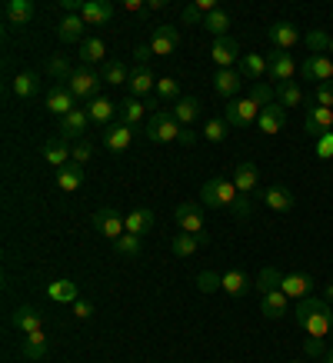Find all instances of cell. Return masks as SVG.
I'll return each instance as SVG.
<instances>
[{"instance_id": "obj_50", "label": "cell", "mask_w": 333, "mask_h": 363, "mask_svg": "<svg viewBox=\"0 0 333 363\" xmlns=\"http://www.w3.org/2000/svg\"><path fill=\"white\" fill-rule=\"evenodd\" d=\"M157 97H160V100H174V104H177V100H180V84L174 77H160V80H157Z\"/></svg>"}, {"instance_id": "obj_15", "label": "cell", "mask_w": 333, "mask_h": 363, "mask_svg": "<svg viewBox=\"0 0 333 363\" xmlns=\"http://www.w3.org/2000/svg\"><path fill=\"white\" fill-rule=\"evenodd\" d=\"M127 87H130V97H147V94H154L157 90V80H154V70L147 64H140V67H133L130 70V80H127Z\"/></svg>"}, {"instance_id": "obj_17", "label": "cell", "mask_w": 333, "mask_h": 363, "mask_svg": "<svg viewBox=\"0 0 333 363\" xmlns=\"http://www.w3.org/2000/svg\"><path fill=\"white\" fill-rule=\"evenodd\" d=\"M130 140H133V130L127 123H113V127L103 130V147H107L111 154H123V150L130 147Z\"/></svg>"}, {"instance_id": "obj_49", "label": "cell", "mask_w": 333, "mask_h": 363, "mask_svg": "<svg viewBox=\"0 0 333 363\" xmlns=\"http://www.w3.org/2000/svg\"><path fill=\"white\" fill-rule=\"evenodd\" d=\"M223 284V274H213V270H203V274L197 277V290L200 294H217Z\"/></svg>"}, {"instance_id": "obj_5", "label": "cell", "mask_w": 333, "mask_h": 363, "mask_svg": "<svg viewBox=\"0 0 333 363\" xmlns=\"http://www.w3.org/2000/svg\"><path fill=\"white\" fill-rule=\"evenodd\" d=\"M303 133H307V137H313V140H320V137L333 133V111H330V107H320V104L307 100V121H303Z\"/></svg>"}, {"instance_id": "obj_38", "label": "cell", "mask_w": 333, "mask_h": 363, "mask_svg": "<svg viewBox=\"0 0 333 363\" xmlns=\"http://www.w3.org/2000/svg\"><path fill=\"white\" fill-rule=\"evenodd\" d=\"M230 23H233V17L227 11H213L210 17H203V27H207V33H213V40H217V37H227V33H230Z\"/></svg>"}, {"instance_id": "obj_40", "label": "cell", "mask_w": 333, "mask_h": 363, "mask_svg": "<svg viewBox=\"0 0 333 363\" xmlns=\"http://www.w3.org/2000/svg\"><path fill=\"white\" fill-rule=\"evenodd\" d=\"M4 13H7V21L11 23H30L33 21V4L30 0H11L7 7H4Z\"/></svg>"}, {"instance_id": "obj_2", "label": "cell", "mask_w": 333, "mask_h": 363, "mask_svg": "<svg viewBox=\"0 0 333 363\" xmlns=\"http://www.w3.org/2000/svg\"><path fill=\"white\" fill-rule=\"evenodd\" d=\"M184 130H187V127L170 111H154V117L144 123L147 140H154V143H180L184 140Z\"/></svg>"}, {"instance_id": "obj_19", "label": "cell", "mask_w": 333, "mask_h": 363, "mask_svg": "<svg viewBox=\"0 0 333 363\" xmlns=\"http://www.w3.org/2000/svg\"><path fill=\"white\" fill-rule=\"evenodd\" d=\"M123 223H127V233H133V237H147V233L154 230V210L137 207L123 217Z\"/></svg>"}, {"instance_id": "obj_34", "label": "cell", "mask_w": 333, "mask_h": 363, "mask_svg": "<svg viewBox=\"0 0 333 363\" xmlns=\"http://www.w3.org/2000/svg\"><path fill=\"white\" fill-rule=\"evenodd\" d=\"M273 97H277V104L283 107V111H290V107H300V104H307L303 90H300L297 84H293V80H287V84L273 87Z\"/></svg>"}, {"instance_id": "obj_28", "label": "cell", "mask_w": 333, "mask_h": 363, "mask_svg": "<svg viewBox=\"0 0 333 363\" xmlns=\"http://www.w3.org/2000/svg\"><path fill=\"white\" fill-rule=\"evenodd\" d=\"M213 87H217V94H220V97L237 100V94H240V70H217Z\"/></svg>"}, {"instance_id": "obj_35", "label": "cell", "mask_w": 333, "mask_h": 363, "mask_svg": "<svg viewBox=\"0 0 333 363\" xmlns=\"http://www.w3.org/2000/svg\"><path fill=\"white\" fill-rule=\"evenodd\" d=\"M250 286H254V284H250V277H247L244 270H230V274H223L220 290H223V294H230V297H244Z\"/></svg>"}, {"instance_id": "obj_56", "label": "cell", "mask_w": 333, "mask_h": 363, "mask_svg": "<svg viewBox=\"0 0 333 363\" xmlns=\"http://www.w3.org/2000/svg\"><path fill=\"white\" fill-rule=\"evenodd\" d=\"M70 307H74V317H77V320H90V317H94V303H90V300H77V303H70Z\"/></svg>"}, {"instance_id": "obj_36", "label": "cell", "mask_w": 333, "mask_h": 363, "mask_svg": "<svg viewBox=\"0 0 333 363\" xmlns=\"http://www.w3.org/2000/svg\"><path fill=\"white\" fill-rule=\"evenodd\" d=\"M103 57H107V44H103V40H100V37H90V40H84V44H80V60H84V67L87 64H107V60H103Z\"/></svg>"}, {"instance_id": "obj_18", "label": "cell", "mask_w": 333, "mask_h": 363, "mask_svg": "<svg viewBox=\"0 0 333 363\" xmlns=\"http://www.w3.org/2000/svg\"><path fill=\"white\" fill-rule=\"evenodd\" d=\"M11 323L17 327L21 333H37V330H44V317H40V310H33V307H17L11 313Z\"/></svg>"}, {"instance_id": "obj_27", "label": "cell", "mask_w": 333, "mask_h": 363, "mask_svg": "<svg viewBox=\"0 0 333 363\" xmlns=\"http://www.w3.org/2000/svg\"><path fill=\"white\" fill-rule=\"evenodd\" d=\"M44 160L50 167H57V170H60V167H67L70 164V143L64 140V137H57V140H47L44 143Z\"/></svg>"}, {"instance_id": "obj_10", "label": "cell", "mask_w": 333, "mask_h": 363, "mask_svg": "<svg viewBox=\"0 0 333 363\" xmlns=\"http://www.w3.org/2000/svg\"><path fill=\"white\" fill-rule=\"evenodd\" d=\"M210 57H213V64L220 67V70H233V64H237V60H244V54H240V44L233 40L230 33L213 40V44H210Z\"/></svg>"}, {"instance_id": "obj_30", "label": "cell", "mask_w": 333, "mask_h": 363, "mask_svg": "<svg viewBox=\"0 0 333 363\" xmlns=\"http://www.w3.org/2000/svg\"><path fill=\"white\" fill-rule=\"evenodd\" d=\"M21 357L23 360H44L47 357V333L37 330V333H27L21 343Z\"/></svg>"}, {"instance_id": "obj_7", "label": "cell", "mask_w": 333, "mask_h": 363, "mask_svg": "<svg viewBox=\"0 0 333 363\" xmlns=\"http://www.w3.org/2000/svg\"><path fill=\"white\" fill-rule=\"evenodd\" d=\"M223 121L230 127H250V123L260 121V107H256L250 97H237L227 100V111H223Z\"/></svg>"}, {"instance_id": "obj_4", "label": "cell", "mask_w": 333, "mask_h": 363, "mask_svg": "<svg viewBox=\"0 0 333 363\" xmlns=\"http://www.w3.org/2000/svg\"><path fill=\"white\" fill-rule=\"evenodd\" d=\"M174 217H177L180 233H190V237H197L200 247H203V243H210V233H207V220H203V210H200L197 203H180Z\"/></svg>"}, {"instance_id": "obj_64", "label": "cell", "mask_w": 333, "mask_h": 363, "mask_svg": "<svg viewBox=\"0 0 333 363\" xmlns=\"http://www.w3.org/2000/svg\"><path fill=\"white\" fill-rule=\"evenodd\" d=\"M290 363H300V360H290Z\"/></svg>"}, {"instance_id": "obj_46", "label": "cell", "mask_w": 333, "mask_h": 363, "mask_svg": "<svg viewBox=\"0 0 333 363\" xmlns=\"http://www.w3.org/2000/svg\"><path fill=\"white\" fill-rule=\"evenodd\" d=\"M227 127H230V123L223 121V117H217V121H207V123H203V140L223 143V140H227Z\"/></svg>"}, {"instance_id": "obj_52", "label": "cell", "mask_w": 333, "mask_h": 363, "mask_svg": "<svg viewBox=\"0 0 333 363\" xmlns=\"http://www.w3.org/2000/svg\"><path fill=\"white\" fill-rule=\"evenodd\" d=\"M90 157H94V143H87V140H77L74 143V147H70V160H74V164H87Z\"/></svg>"}, {"instance_id": "obj_14", "label": "cell", "mask_w": 333, "mask_h": 363, "mask_svg": "<svg viewBox=\"0 0 333 363\" xmlns=\"http://www.w3.org/2000/svg\"><path fill=\"white\" fill-rule=\"evenodd\" d=\"M233 187H237V194H244V197H254L256 187H260V170H256V164H250V160H244V164L233 170Z\"/></svg>"}, {"instance_id": "obj_13", "label": "cell", "mask_w": 333, "mask_h": 363, "mask_svg": "<svg viewBox=\"0 0 333 363\" xmlns=\"http://www.w3.org/2000/svg\"><path fill=\"white\" fill-rule=\"evenodd\" d=\"M300 77L307 84H327L333 80V57H307L300 64Z\"/></svg>"}, {"instance_id": "obj_23", "label": "cell", "mask_w": 333, "mask_h": 363, "mask_svg": "<svg viewBox=\"0 0 333 363\" xmlns=\"http://www.w3.org/2000/svg\"><path fill=\"white\" fill-rule=\"evenodd\" d=\"M87 123H90V117H87V111H70L60 121V137L64 140H74V137H84V130H87Z\"/></svg>"}, {"instance_id": "obj_57", "label": "cell", "mask_w": 333, "mask_h": 363, "mask_svg": "<svg viewBox=\"0 0 333 363\" xmlns=\"http://www.w3.org/2000/svg\"><path fill=\"white\" fill-rule=\"evenodd\" d=\"M180 17H184V23H187V27H197V23H203V13H200L193 4H190V7H184V13H180Z\"/></svg>"}, {"instance_id": "obj_20", "label": "cell", "mask_w": 333, "mask_h": 363, "mask_svg": "<svg viewBox=\"0 0 333 363\" xmlns=\"http://www.w3.org/2000/svg\"><path fill=\"white\" fill-rule=\"evenodd\" d=\"M74 100L77 97H74L67 87H54V90H47V111L57 113V117L64 121L70 111H77V107H74Z\"/></svg>"}, {"instance_id": "obj_43", "label": "cell", "mask_w": 333, "mask_h": 363, "mask_svg": "<svg viewBox=\"0 0 333 363\" xmlns=\"http://www.w3.org/2000/svg\"><path fill=\"white\" fill-rule=\"evenodd\" d=\"M266 70V57H260V54H244V60H240V74H247V77H254L256 84H260V77H264Z\"/></svg>"}, {"instance_id": "obj_16", "label": "cell", "mask_w": 333, "mask_h": 363, "mask_svg": "<svg viewBox=\"0 0 333 363\" xmlns=\"http://www.w3.org/2000/svg\"><path fill=\"white\" fill-rule=\"evenodd\" d=\"M280 290H283L290 300L313 297V277L310 274H287L283 280H280Z\"/></svg>"}, {"instance_id": "obj_39", "label": "cell", "mask_w": 333, "mask_h": 363, "mask_svg": "<svg viewBox=\"0 0 333 363\" xmlns=\"http://www.w3.org/2000/svg\"><path fill=\"white\" fill-rule=\"evenodd\" d=\"M174 117H177L184 127H187V123H197L200 121V100L197 97H180L177 107H174Z\"/></svg>"}, {"instance_id": "obj_41", "label": "cell", "mask_w": 333, "mask_h": 363, "mask_svg": "<svg viewBox=\"0 0 333 363\" xmlns=\"http://www.w3.org/2000/svg\"><path fill=\"white\" fill-rule=\"evenodd\" d=\"M87 117H90V123H111V117H113V104H111V97H94L87 104Z\"/></svg>"}, {"instance_id": "obj_61", "label": "cell", "mask_w": 333, "mask_h": 363, "mask_svg": "<svg viewBox=\"0 0 333 363\" xmlns=\"http://www.w3.org/2000/svg\"><path fill=\"white\" fill-rule=\"evenodd\" d=\"M323 363H333V350H327V353H323Z\"/></svg>"}, {"instance_id": "obj_45", "label": "cell", "mask_w": 333, "mask_h": 363, "mask_svg": "<svg viewBox=\"0 0 333 363\" xmlns=\"http://www.w3.org/2000/svg\"><path fill=\"white\" fill-rule=\"evenodd\" d=\"M113 250L120 253V257H140L144 243H140V237H133V233H123L120 240H113Z\"/></svg>"}, {"instance_id": "obj_8", "label": "cell", "mask_w": 333, "mask_h": 363, "mask_svg": "<svg viewBox=\"0 0 333 363\" xmlns=\"http://www.w3.org/2000/svg\"><path fill=\"white\" fill-rule=\"evenodd\" d=\"M94 227L100 230V237H107V240H120L123 233H127V223H123V213L113 207H100L94 213Z\"/></svg>"}, {"instance_id": "obj_22", "label": "cell", "mask_w": 333, "mask_h": 363, "mask_svg": "<svg viewBox=\"0 0 333 363\" xmlns=\"http://www.w3.org/2000/svg\"><path fill=\"white\" fill-rule=\"evenodd\" d=\"M80 17H84V23H97V27H103V23L113 21V7L107 4V0H84Z\"/></svg>"}, {"instance_id": "obj_29", "label": "cell", "mask_w": 333, "mask_h": 363, "mask_svg": "<svg viewBox=\"0 0 333 363\" xmlns=\"http://www.w3.org/2000/svg\"><path fill=\"white\" fill-rule=\"evenodd\" d=\"M47 297L54 300V303H77L80 290L74 280H54V284H47Z\"/></svg>"}, {"instance_id": "obj_59", "label": "cell", "mask_w": 333, "mask_h": 363, "mask_svg": "<svg viewBox=\"0 0 333 363\" xmlns=\"http://www.w3.org/2000/svg\"><path fill=\"white\" fill-rule=\"evenodd\" d=\"M123 11L140 13V11H147V4H140V0H123Z\"/></svg>"}, {"instance_id": "obj_51", "label": "cell", "mask_w": 333, "mask_h": 363, "mask_svg": "<svg viewBox=\"0 0 333 363\" xmlns=\"http://www.w3.org/2000/svg\"><path fill=\"white\" fill-rule=\"evenodd\" d=\"M250 100H254L260 111H264V107H270V104H277V97H273V87H270V84H256V87L250 90Z\"/></svg>"}, {"instance_id": "obj_3", "label": "cell", "mask_w": 333, "mask_h": 363, "mask_svg": "<svg viewBox=\"0 0 333 363\" xmlns=\"http://www.w3.org/2000/svg\"><path fill=\"white\" fill-rule=\"evenodd\" d=\"M200 200H203L210 210H227V207H237L240 194H237V187H233V180H227V177H213V180H207V184L200 187Z\"/></svg>"}, {"instance_id": "obj_11", "label": "cell", "mask_w": 333, "mask_h": 363, "mask_svg": "<svg viewBox=\"0 0 333 363\" xmlns=\"http://www.w3.org/2000/svg\"><path fill=\"white\" fill-rule=\"evenodd\" d=\"M180 44V30L174 27V23H160V27H154V37H150V54L154 57H170L174 50H177Z\"/></svg>"}, {"instance_id": "obj_24", "label": "cell", "mask_w": 333, "mask_h": 363, "mask_svg": "<svg viewBox=\"0 0 333 363\" xmlns=\"http://www.w3.org/2000/svg\"><path fill=\"white\" fill-rule=\"evenodd\" d=\"M57 187L64 190V194L80 190V187H84V167L74 164V160H70L67 167H60V170H57Z\"/></svg>"}, {"instance_id": "obj_9", "label": "cell", "mask_w": 333, "mask_h": 363, "mask_svg": "<svg viewBox=\"0 0 333 363\" xmlns=\"http://www.w3.org/2000/svg\"><path fill=\"white\" fill-rule=\"evenodd\" d=\"M266 40L273 44V50H287V54H290V47L300 44L297 23H293V21H273L270 27H266Z\"/></svg>"}, {"instance_id": "obj_47", "label": "cell", "mask_w": 333, "mask_h": 363, "mask_svg": "<svg viewBox=\"0 0 333 363\" xmlns=\"http://www.w3.org/2000/svg\"><path fill=\"white\" fill-rule=\"evenodd\" d=\"M170 247H174V253H177V257H193V253H197V247H200V240H197V237H190V233H177V237L170 240Z\"/></svg>"}, {"instance_id": "obj_33", "label": "cell", "mask_w": 333, "mask_h": 363, "mask_svg": "<svg viewBox=\"0 0 333 363\" xmlns=\"http://www.w3.org/2000/svg\"><path fill=\"white\" fill-rule=\"evenodd\" d=\"M147 117V104L144 100H137V97H123L120 104V123H127V127H137V123H144Z\"/></svg>"}, {"instance_id": "obj_6", "label": "cell", "mask_w": 333, "mask_h": 363, "mask_svg": "<svg viewBox=\"0 0 333 363\" xmlns=\"http://www.w3.org/2000/svg\"><path fill=\"white\" fill-rule=\"evenodd\" d=\"M67 90L74 97H84L90 104L94 97H100V74L97 70H87V67H74V74L67 80Z\"/></svg>"}, {"instance_id": "obj_54", "label": "cell", "mask_w": 333, "mask_h": 363, "mask_svg": "<svg viewBox=\"0 0 333 363\" xmlns=\"http://www.w3.org/2000/svg\"><path fill=\"white\" fill-rule=\"evenodd\" d=\"M303 353H307V357H323V337H307V340H303Z\"/></svg>"}, {"instance_id": "obj_32", "label": "cell", "mask_w": 333, "mask_h": 363, "mask_svg": "<svg viewBox=\"0 0 333 363\" xmlns=\"http://www.w3.org/2000/svg\"><path fill=\"white\" fill-rule=\"evenodd\" d=\"M283 121H287V111L280 107V104H270V107H264L260 111V133H280V127H283Z\"/></svg>"}, {"instance_id": "obj_21", "label": "cell", "mask_w": 333, "mask_h": 363, "mask_svg": "<svg viewBox=\"0 0 333 363\" xmlns=\"http://www.w3.org/2000/svg\"><path fill=\"white\" fill-rule=\"evenodd\" d=\"M264 203L270 210H277V213H290V210H293V194H290L283 184H270V187L264 190Z\"/></svg>"}, {"instance_id": "obj_53", "label": "cell", "mask_w": 333, "mask_h": 363, "mask_svg": "<svg viewBox=\"0 0 333 363\" xmlns=\"http://www.w3.org/2000/svg\"><path fill=\"white\" fill-rule=\"evenodd\" d=\"M313 104H320V107H330L333 111V80L317 84V90H313Z\"/></svg>"}, {"instance_id": "obj_48", "label": "cell", "mask_w": 333, "mask_h": 363, "mask_svg": "<svg viewBox=\"0 0 333 363\" xmlns=\"http://www.w3.org/2000/svg\"><path fill=\"white\" fill-rule=\"evenodd\" d=\"M47 74H50V77H57V80H70V74H74V67H70V60H67V57H50V60H47Z\"/></svg>"}, {"instance_id": "obj_12", "label": "cell", "mask_w": 333, "mask_h": 363, "mask_svg": "<svg viewBox=\"0 0 333 363\" xmlns=\"http://www.w3.org/2000/svg\"><path fill=\"white\" fill-rule=\"evenodd\" d=\"M266 74L273 80H280V84H287V80H293V74H300V67H297V60L287 54V50H270L266 54Z\"/></svg>"}, {"instance_id": "obj_58", "label": "cell", "mask_w": 333, "mask_h": 363, "mask_svg": "<svg viewBox=\"0 0 333 363\" xmlns=\"http://www.w3.org/2000/svg\"><path fill=\"white\" fill-rule=\"evenodd\" d=\"M237 213H240V217H247V213H250V197H244V194H240V200H237Z\"/></svg>"}, {"instance_id": "obj_31", "label": "cell", "mask_w": 333, "mask_h": 363, "mask_svg": "<svg viewBox=\"0 0 333 363\" xmlns=\"http://www.w3.org/2000/svg\"><path fill=\"white\" fill-rule=\"evenodd\" d=\"M287 294L283 290H270V294H264V300H260V310H264L266 320H280L283 313H287Z\"/></svg>"}, {"instance_id": "obj_26", "label": "cell", "mask_w": 333, "mask_h": 363, "mask_svg": "<svg viewBox=\"0 0 333 363\" xmlns=\"http://www.w3.org/2000/svg\"><path fill=\"white\" fill-rule=\"evenodd\" d=\"M84 17H64L60 21V27H57V37H60V44H84Z\"/></svg>"}, {"instance_id": "obj_1", "label": "cell", "mask_w": 333, "mask_h": 363, "mask_svg": "<svg viewBox=\"0 0 333 363\" xmlns=\"http://www.w3.org/2000/svg\"><path fill=\"white\" fill-rule=\"evenodd\" d=\"M293 317H297L300 330L307 333V337H327V333H333V307H330V300H323V297L297 300Z\"/></svg>"}, {"instance_id": "obj_37", "label": "cell", "mask_w": 333, "mask_h": 363, "mask_svg": "<svg viewBox=\"0 0 333 363\" xmlns=\"http://www.w3.org/2000/svg\"><path fill=\"white\" fill-rule=\"evenodd\" d=\"M100 80L111 84V87H120V84L130 80V70H127V64H120V60H107V64L100 67Z\"/></svg>"}, {"instance_id": "obj_44", "label": "cell", "mask_w": 333, "mask_h": 363, "mask_svg": "<svg viewBox=\"0 0 333 363\" xmlns=\"http://www.w3.org/2000/svg\"><path fill=\"white\" fill-rule=\"evenodd\" d=\"M280 280H283V274H280V270H273V267H264L254 286L260 290V297H264V294H270V290H280Z\"/></svg>"}, {"instance_id": "obj_60", "label": "cell", "mask_w": 333, "mask_h": 363, "mask_svg": "<svg viewBox=\"0 0 333 363\" xmlns=\"http://www.w3.org/2000/svg\"><path fill=\"white\" fill-rule=\"evenodd\" d=\"M147 57H154L150 54V47H137V60H140V64H147Z\"/></svg>"}, {"instance_id": "obj_62", "label": "cell", "mask_w": 333, "mask_h": 363, "mask_svg": "<svg viewBox=\"0 0 333 363\" xmlns=\"http://www.w3.org/2000/svg\"><path fill=\"white\" fill-rule=\"evenodd\" d=\"M327 300H330V303H333V284L327 286Z\"/></svg>"}, {"instance_id": "obj_42", "label": "cell", "mask_w": 333, "mask_h": 363, "mask_svg": "<svg viewBox=\"0 0 333 363\" xmlns=\"http://www.w3.org/2000/svg\"><path fill=\"white\" fill-rule=\"evenodd\" d=\"M303 47L310 50V57H323L327 50H330V33L320 30V27H313V30L303 37Z\"/></svg>"}, {"instance_id": "obj_63", "label": "cell", "mask_w": 333, "mask_h": 363, "mask_svg": "<svg viewBox=\"0 0 333 363\" xmlns=\"http://www.w3.org/2000/svg\"><path fill=\"white\" fill-rule=\"evenodd\" d=\"M330 57H333V37H330Z\"/></svg>"}, {"instance_id": "obj_55", "label": "cell", "mask_w": 333, "mask_h": 363, "mask_svg": "<svg viewBox=\"0 0 333 363\" xmlns=\"http://www.w3.org/2000/svg\"><path fill=\"white\" fill-rule=\"evenodd\" d=\"M317 157H320V160H333V133H327V137L317 140Z\"/></svg>"}, {"instance_id": "obj_25", "label": "cell", "mask_w": 333, "mask_h": 363, "mask_svg": "<svg viewBox=\"0 0 333 363\" xmlns=\"http://www.w3.org/2000/svg\"><path fill=\"white\" fill-rule=\"evenodd\" d=\"M13 94L21 100H30L40 94V74L37 70H21L17 77H13Z\"/></svg>"}]
</instances>
